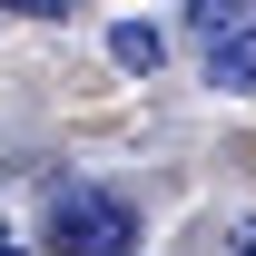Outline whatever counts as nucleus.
<instances>
[{
    "label": "nucleus",
    "instance_id": "f257e3e1",
    "mask_svg": "<svg viewBox=\"0 0 256 256\" xmlns=\"http://www.w3.org/2000/svg\"><path fill=\"white\" fill-rule=\"evenodd\" d=\"M128 246H138V207L118 188H89V178L50 188V256H128Z\"/></svg>",
    "mask_w": 256,
    "mask_h": 256
},
{
    "label": "nucleus",
    "instance_id": "f03ea898",
    "mask_svg": "<svg viewBox=\"0 0 256 256\" xmlns=\"http://www.w3.org/2000/svg\"><path fill=\"white\" fill-rule=\"evenodd\" d=\"M207 79H217L226 98H246V89H256V20H236V30L207 40Z\"/></svg>",
    "mask_w": 256,
    "mask_h": 256
},
{
    "label": "nucleus",
    "instance_id": "7ed1b4c3",
    "mask_svg": "<svg viewBox=\"0 0 256 256\" xmlns=\"http://www.w3.org/2000/svg\"><path fill=\"white\" fill-rule=\"evenodd\" d=\"M188 256H256V207H236V217H207Z\"/></svg>",
    "mask_w": 256,
    "mask_h": 256
},
{
    "label": "nucleus",
    "instance_id": "20e7f679",
    "mask_svg": "<svg viewBox=\"0 0 256 256\" xmlns=\"http://www.w3.org/2000/svg\"><path fill=\"white\" fill-rule=\"evenodd\" d=\"M108 50H118V69H158V50H168V40L148 30V20H118V30H108Z\"/></svg>",
    "mask_w": 256,
    "mask_h": 256
}]
</instances>
